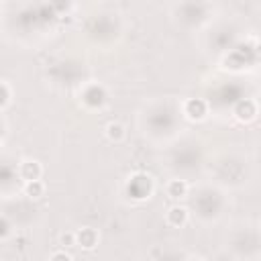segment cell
<instances>
[{"mask_svg": "<svg viewBox=\"0 0 261 261\" xmlns=\"http://www.w3.org/2000/svg\"><path fill=\"white\" fill-rule=\"evenodd\" d=\"M165 218H167V224L179 228V226H184L188 222V210L184 206H171L167 210V216Z\"/></svg>", "mask_w": 261, "mask_h": 261, "instance_id": "obj_3", "label": "cell"}, {"mask_svg": "<svg viewBox=\"0 0 261 261\" xmlns=\"http://www.w3.org/2000/svg\"><path fill=\"white\" fill-rule=\"evenodd\" d=\"M167 194H169V198H173V200L184 198V196L188 194V184H186L184 179H171V181L167 184Z\"/></svg>", "mask_w": 261, "mask_h": 261, "instance_id": "obj_5", "label": "cell"}, {"mask_svg": "<svg viewBox=\"0 0 261 261\" xmlns=\"http://www.w3.org/2000/svg\"><path fill=\"white\" fill-rule=\"evenodd\" d=\"M18 173H20V177H22L24 181H35V179H41V173H43V169H41L39 161L27 159V161H22V163H20V167H18Z\"/></svg>", "mask_w": 261, "mask_h": 261, "instance_id": "obj_1", "label": "cell"}, {"mask_svg": "<svg viewBox=\"0 0 261 261\" xmlns=\"http://www.w3.org/2000/svg\"><path fill=\"white\" fill-rule=\"evenodd\" d=\"M96 243H98V232L94 228L86 226V228H80L75 232V245H80L84 249H94Z\"/></svg>", "mask_w": 261, "mask_h": 261, "instance_id": "obj_2", "label": "cell"}, {"mask_svg": "<svg viewBox=\"0 0 261 261\" xmlns=\"http://www.w3.org/2000/svg\"><path fill=\"white\" fill-rule=\"evenodd\" d=\"M188 261H204V259H202V257H190Z\"/></svg>", "mask_w": 261, "mask_h": 261, "instance_id": "obj_11", "label": "cell"}, {"mask_svg": "<svg viewBox=\"0 0 261 261\" xmlns=\"http://www.w3.org/2000/svg\"><path fill=\"white\" fill-rule=\"evenodd\" d=\"M49 261H71V257L65 253V251H57V253H53L51 255V259Z\"/></svg>", "mask_w": 261, "mask_h": 261, "instance_id": "obj_10", "label": "cell"}, {"mask_svg": "<svg viewBox=\"0 0 261 261\" xmlns=\"http://www.w3.org/2000/svg\"><path fill=\"white\" fill-rule=\"evenodd\" d=\"M8 232H10V224H8V220L4 216H0V239H4Z\"/></svg>", "mask_w": 261, "mask_h": 261, "instance_id": "obj_9", "label": "cell"}, {"mask_svg": "<svg viewBox=\"0 0 261 261\" xmlns=\"http://www.w3.org/2000/svg\"><path fill=\"white\" fill-rule=\"evenodd\" d=\"M124 126L120 124V122H108L106 124V137L110 139V141H114V143H120L122 139H124Z\"/></svg>", "mask_w": 261, "mask_h": 261, "instance_id": "obj_6", "label": "cell"}, {"mask_svg": "<svg viewBox=\"0 0 261 261\" xmlns=\"http://www.w3.org/2000/svg\"><path fill=\"white\" fill-rule=\"evenodd\" d=\"M45 192V184L41 179H35V181H24V194L29 198H41Z\"/></svg>", "mask_w": 261, "mask_h": 261, "instance_id": "obj_7", "label": "cell"}, {"mask_svg": "<svg viewBox=\"0 0 261 261\" xmlns=\"http://www.w3.org/2000/svg\"><path fill=\"white\" fill-rule=\"evenodd\" d=\"M186 114L190 118H204L206 116V102L204 100H188L186 102Z\"/></svg>", "mask_w": 261, "mask_h": 261, "instance_id": "obj_4", "label": "cell"}, {"mask_svg": "<svg viewBox=\"0 0 261 261\" xmlns=\"http://www.w3.org/2000/svg\"><path fill=\"white\" fill-rule=\"evenodd\" d=\"M59 243H61L63 247H73V245H75V232H63V234L59 237Z\"/></svg>", "mask_w": 261, "mask_h": 261, "instance_id": "obj_8", "label": "cell"}]
</instances>
